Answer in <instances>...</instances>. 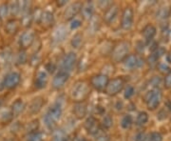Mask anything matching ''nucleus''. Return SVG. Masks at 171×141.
Wrapping results in <instances>:
<instances>
[{"instance_id": "f257e3e1", "label": "nucleus", "mask_w": 171, "mask_h": 141, "mask_svg": "<svg viewBox=\"0 0 171 141\" xmlns=\"http://www.w3.org/2000/svg\"><path fill=\"white\" fill-rule=\"evenodd\" d=\"M62 113H63V111H62V106L60 103H55L52 105L43 117V121L46 127L50 130L53 129L56 123L60 120Z\"/></svg>"}, {"instance_id": "f03ea898", "label": "nucleus", "mask_w": 171, "mask_h": 141, "mask_svg": "<svg viewBox=\"0 0 171 141\" xmlns=\"http://www.w3.org/2000/svg\"><path fill=\"white\" fill-rule=\"evenodd\" d=\"M130 50V44L127 41H122L118 43L111 51V59L115 63L123 62L128 55Z\"/></svg>"}, {"instance_id": "7ed1b4c3", "label": "nucleus", "mask_w": 171, "mask_h": 141, "mask_svg": "<svg viewBox=\"0 0 171 141\" xmlns=\"http://www.w3.org/2000/svg\"><path fill=\"white\" fill-rule=\"evenodd\" d=\"M144 100H146L147 106L148 110L154 111L159 107L161 100H162V93L158 89L151 90L147 92V94L144 95Z\"/></svg>"}, {"instance_id": "20e7f679", "label": "nucleus", "mask_w": 171, "mask_h": 141, "mask_svg": "<svg viewBox=\"0 0 171 141\" xmlns=\"http://www.w3.org/2000/svg\"><path fill=\"white\" fill-rule=\"evenodd\" d=\"M89 94V88L85 82H78L72 87L70 95L72 99H74L77 102H81L83 101L87 95Z\"/></svg>"}, {"instance_id": "39448f33", "label": "nucleus", "mask_w": 171, "mask_h": 141, "mask_svg": "<svg viewBox=\"0 0 171 141\" xmlns=\"http://www.w3.org/2000/svg\"><path fill=\"white\" fill-rule=\"evenodd\" d=\"M124 85V81L122 77H115L108 81L107 87L105 88V93L109 97H114V95L119 93Z\"/></svg>"}, {"instance_id": "423d86ee", "label": "nucleus", "mask_w": 171, "mask_h": 141, "mask_svg": "<svg viewBox=\"0 0 171 141\" xmlns=\"http://www.w3.org/2000/svg\"><path fill=\"white\" fill-rule=\"evenodd\" d=\"M76 61H77L76 54L72 53V52L68 53L67 54H65L63 56V58L61 59V63H60L61 70H63V72L69 74L72 70V69H73L74 65L76 64Z\"/></svg>"}, {"instance_id": "0eeeda50", "label": "nucleus", "mask_w": 171, "mask_h": 141, "mask_svg": "<svg viewBox=\"0 0 171 141\" xmlns=\"http://www.w3.org/2000/svg\"><path fill=\"white\" fill-rule=\"evenodd\" d=\"M134 21V11L131 7H126L123 11L121 17V27L124 30H130Z\"/></svg>"}, {"instance_id": "6e6552de", "label": "nucleus", "mask_w": 171, "mask_h": 141, "mask_svg": "<svg viewBox=\"0 0 171 141\" xmlns=\"http://www.w3.org/2000/svg\"><path fill=\"white\" fill-rule=\"evenodd\" d=\"M108 81H109V79H108V76L107 74H94V75L91 76L90 85L92 86L95 90L102 91V90H105V88L107 87Z\"/></svg>"}, {"instance_id": "1a4fd4ad", "label": "nucleus", "mask_w": 171, "mask_h": 141, "mask_svg": "<svg viewBox=\"0 0 171 141\" xmlns=\"http://www.w3.org/2000/svg\"><path fill=\"white\" fill-rule=\"evenodd\" d=\"M21 80V75L17 72H11L5 76L2 85L6 89H14L18 86Z\"/></svg>"}, {"instance_id": "9d476101", "label": "nucleus", "mask_w": 171, "mask_h": 141, "mask_svg": "<svg viewBox=\"0 0 171 141\" xmlns=\"http://www.w3.org/2000/svg\"><path fill=\"white\" fill-rule=\"evenodd\" d=\"M84 128L88 133L91 136H96L100 132V123L94 116H89L86 119L84 123Z\"/></svg>"}, {"instance_id": "9b49d317", "label": "nucleus", "mask_w": 171, "mask_h": 141, "mask_svg": "<svg viewBox=\"0 0 171 141\" xmlns=\"http://www.w3.org/2000/svg\"><path fill=\"white\" fill-rule=\"evenodd\" d=\"M124 68L129 69V70H133L136 68H140L143 66L144 60L141 58L140 56H138L136 54H129L126 57V59L124 61Z\"/></svg>"}, {"instance_id": "f8f14e48", "label": "nucleus", "mask_w": 171, "mask_h": 141, "mask_svg": "<svg viewBox=\"0 0 171 141\" xmlns=\"http://www.w3.org/2000/svg\"><path fill=\"white\" fill-rule=\"evenodd\" d=\"M82 6L83 4L80 2H75L70 4L64 11V18L66 20H72V19H74L75 16L81 11Z\"/></svg>"}, {"instance_id": "ddd939ff", "label": "nucleus", "mask_w": 171, "mask_h": 141, "mask_svg": "<svg viewBox=\"0 0 171 141\" xmlns=\"http://www.w3.org/2000/svg\"><path fill=\"white\" fill-rule=\"evenodd\" d=\"M35 39V33L34 31H26L22 34V35L20 36V39H19V45L20 47L25 50L29 47H31L32 43H34Z\"/></svg>"}, {"instance_id": "4468645a", "label": "nucleus", "mask_w": 171, "mask_h": 141, "mask_svg": "<svg viewBox=\"0 0 171 141\" xmlns=\"http://www.w3.org/2000/svg\"><path fill=\"white\" fill-rule=\"evenodd\" d=\"M69 78V74L63 72V70H59L54 75V77L52 78V87L56 90L63 88L66 83L68 82Z\"/></svg>"}, {"instance_id": "2eb2a0df", "label": "nucleus", "mask_w": 171, "mask_h": 141, "mask_svg": "<svg viewBox=\"0 0 171 141\" xmlns=\"http://www.w3.org/2000/svg\"><path fill=\"white\" fill-rule=\"evenodd\" d=\"M118 14H119V7H118V5L111 4L109 7L106 10V11H105L104 21L107 24L112 23L115 20V18L117 17Z\"/></svg>"}, {"instance_id": "dca6fc26", "label": "nucleus", "mask_w": 171, "mask_h": 141, "mask_svg": "<svg viewBox=\"0 0 171 141\" xmlns=\"http://www.w3.org/2000/svg\"><path fill=\"white\" fill-rule=\"evenodd\" d=\"M48 80H49L48 74L45 70H39V72H37L34 78V88L37 90L44 89L48 84Z\"/></svg>"}, {"instance_id": "f3484780", "label": "nucleus", "mask_w": 171, "mask_h": 141, "mask_svg": "<svg viewBox=\"0 0 171 141\" xmlns=\"http://www.w3.org/2000/svg\"><path fill=\"white\" fill-rule=\"evenodd\" d=\"M72 113H73L74 116L77 117L78 119L84 118L88 113V106L84 101L81 102H76L72 108Z\"/></svg>"}, {"instance_id": "a211bd4d", "label": "nucleus", "mask_w": 171, "mask_h": 141, "mask_svg": "<svg viewBox=\"0 0 171 141\" xmlns=\"http://www.w3.org/2000/svg\"><path fill=\"white\" fill-rule=\"evenodd\" d=\"M39 23H40L42 26H44L45 28H50L52 25L54 24V15L51 11H42V15L40 17V20H39Z\"/></svg>"}, {"instance_id": "6ab92c4d", "label": "nucleus", "mask_w": 171, "mask_h": 141, "mask_svg": "<svg viewBox=\"0 0 171 141\" xmlns=\"http://www.w3.org/2000/svg\"><path fill=\"white\" fill-rule=\"evenodd\" d=\"M44 104H45V99H44L42 97H38L34 98V99L32 100L31 103H30L29 112H30L31 114L38 113L39 112L41 111V109L43 108Z\"/></svg>"}, {"instance_id": "aec40b11", "label": "nucleus", "mask_w": 171, "mask_h": 141, "mask_svg": "<svg viewBox=\"0 0 171 141\" xmlns=\"http://www.w3.org/2000/svg\"><path fill=\"white\" fill-rule=\"evenodd\" d=\"M68 35L67 30L64 27H58L52 34V40L55 43H60L65 40L66 36Z\"/></svg>"}, {"instance_id": "412c9836", "label": "nucleus", "mask_w": 171, "mask_h": 141, "mask_svg": "<svg viewBox=\"0 0 171 141\" xmlns=\"http://www.w3.org/2000/svg\"><path fill=\"white\" fill-rule=\"evenodd\" d=\"M25 103L24 101L22 99H17L15 100L14 103H12L11 105V113L14 116H17V115H19L21 113H23V111L25 110Z\"/></svg>"}, {"instance_id": "4be33fe9", "label": "nucleus", "mask_w": 171, "mask_h": 141, "mask_svg": "<svg viewBox=\"0 0 171 141\" xmlns=\"http://www.w3.org/2000/svg\"><path fill=\"white\" fill-rule=\"evenodd\" d=\"M142 34L144 37V39H146L147 43H149L152 41V39L156 34V28L152 26V25H147V26L144 28Z\"/></svg>"}, {"instance_id": "5701e85b", "label": "nucleus", "mask_w": 171, "mask_h": 141, "mask_svg": "<svg viewBox=\"0 0 171 141\" xmlns=\"http://www.w3.org/2000/svg\"><path fill=\"white\" fill-rule=\"evenodd\" d=\"M82 14H83V16L87 19H89L93 16L94 15V11H95V9H94V5L92 2H87L86 4H84L82 6Z\"/></svg>"}, {"instance_id": "b1692460", "label": "nucleus", "mask_w": 171, "mask_h": 141, "mask_svg": "<svg viewBox=\"0 0 171 141\" xmlns=\"http://www.w3.org/2000/svg\"><path fill=\"white\" fill-rule=\"evenodd\" d=\"M19 29V24L18 21L15 19H11V20L8 21L5 26V30L8 34H15Z\"/></svg>"}, {"instance_id": "393cba45", "label": "nucleus", "mask_w": 171, "mask_h": 141, "mask_svg": "<svg viewBox=\"0 0 171 141\" xmlns=\"http://www.w3.org/2000/svg\"><path fill=\"white\" fill-rule=\"evenodd\" d=\"M169 15H170V9L167 7H163L158 11L156 17L157 19H159V20H164V19H166Z\"/></svg>"}, {"instance_id": "a878e982", "label": "nucleus", "mask_w": 171, "mask_h": 141, "mask_svg": "<svg viewBox=\"0 0 171 141\" xmlns=\"http://www.w3.org/2000/svg\"><path fill=\"white\" fill-rule=\"evenodd\" d=\"M43 140H44L43 133L38 131L28 133L27 138H26V141H43Z\"/></svg>"}, {"instance_id": "bb28decb", "label": "nucleus", "mask_w": 171, "mask_h": 141, "mask_svg": "<svg viewBox=\"0 0 171 141\" xmlns=\"http://www.w3.org/2000/svg\"><path fill=\"white\" fill-rule=\"evenodd\" d=\"M52 141H68V136L62 130H57L53 133Z\"/></svg>"}, {"instance_id": "cd10ccee", "label": "nucleus", "mask_w": 171, "mask_h": 141, "mask_svg": "<svg viewBox=\"0 0 171 141\" xmlns=\"http://www.w3.org/2000/svg\"><path fill=\"white\" fill-rule=\"evenodd\" d=\"M101 125L103 126V128H105L106 130L110 129L111 127L113 126V118L111 115L109 114H106L102 119V123Z\"/></svg>"}, {"instance_id": "c85d7f7f", "label": "nucleus", "mask_w": 171, "mask_h": 141, "mask_svg": "<svg viewBox=\"0 0 171 141\" xmlns=\"http://www.w3.org/2000/svg\"><path fill=\"white\" fill-rule=\"evenodd\" d=\"M132 123H133V121H132L131 115L127 114V115H124L121 120V127L124 130H127L131 126H132Z\"/></svg>"}, {"instance_id": "c756f323", "label": "nucleus", "mask_w": 171, "mask_h": 141, "mask_svg": "<svg viewBox=\"0 0 171 141\" xmlns=\"http://www.w3.org/2000/svg\"><path fill=\"white\" fill-rule=\"evenodd\" d=\"M148 121V114L146 112H141L137 115L136 118V124L138 126H143Z\"/></svg>"}, {"instance_id": "7c9ffc66", "label": "nucleus", "mask_w": 171, "mask_h": 141, "mask_svg": "<svg viewBox=\"0 0 171 141\" xmlns=\"http://www.w3.org/2000/svg\"><path fill=\"white\" fill-rule=\"evenodd\" d=\"M82 42H83V35L81 34H76L75 35H73V37H72L70 44L73 48L78 49L81 47Z\"/></svg>"}, {"instance_id": "2f4dec72", "label": "nucleus", "mask_w": 171, "mask_h": 141, "mask_svg": "<svg viewBox=\"0 0 171 141\" xmlns=\"http://www.w3.org/2000/svg\"><path fill=\"white\" fill-rule=\"evenodd\" d=\"M28 59V55L27 53H26L25 50H21L16 55V64L18 65H23L26 62H27Z\"/></svg>"}, {"instance_id": "473e14b6", "label": "nucleus", "mask_w": 171, "mask_h": 141, "mask_svg": "<svg viewBox=\"0 0 171 141\" xmlns=\"http://www.w3.org/2000/svg\"><path fill=\"white\" fill-rule=\"evenodd\" d=\"M32 21H34V14L31 12H27L22 16V24L25 27H29Z\"/></svg>"}, {"instance_id": "72a5a7b5", "label": "nucleus", "mask_w": 171, "mask_h": 141, "mask_svg": "<svg viewBox=\"0 0 171 141\" xmlns=\"http://www.w3.org/2000/svg\"><path fill=\"white\" fill-rule=\"evenodd\" d=\"M12 116H14V115H12V113H11V111H9V110L3 111L1 113H0V119H1L3 122L10 121Z\"/></svg>"}, {"instance_id": "f704fd0d", "label": "nucleus", "mask_w": 171, "mask_h": 141, "mask_svg": "<svg viewBox=\"0 0 171 141\" xmlns=\"http://www.w3.org/2000/svg\"><path fill=\"white\" fill-rule=\"evenodd\" d=\"M38 127H39V121L38 120H34V121H31V123H29L27 131H28L29 133H34V132H37Z\"/></svg>"}, {"instance_id": "c9c22d12", "label": "nucleus", "mask_w": 171, "mask_h": 141, "mask_svg": "<svg viewBox=\"0 0 171 141\" xmlns=\"http://www.w3.org/2000/svg\"><path fill=\"white\" fill-rule=\"evenodd\" d=\"M134 94V88L132 86L128 85L126 90H124V97L126 99H129L130 97H132Z\"/></svg>"}, {"instance_id": "e433bc0d", "label": "nucleus", "mask_w": 171, "mask_h": 141, "mask_svg": "<svg viewBox=\"0 0 171 141\" xmlns=\"http://www.w3.org/2000/svg\"><path fill=\"white\" fill-rule=\"evenodd\" d=\"M148 141H163V136L158 132H153L150 133Z\"/></svg>"}, {"instance_id": "4c0bfd02", "label": "nucleus", "mask_w": 171, "mask_h": 141, "mask_svg": "<svg viewBox=\"0 0 171 141\" xmlns=\"http://www.w3.org/2000/svg\"><path fill=\"white\" fill-rule=\"evenodd\" d=\"M0 57H1V63L2 64H8L10 59H11V54L8 52V51H4V52L1 54V55H0Z\"/></svg>"}, {"instance_id": "58836bf2", "label": "nucleus", "mask_w": 171, "mask_h": 141, "mask_svg": "<svg viewBox=\"0 0 171 141\" xmlns=\"http://www.w3.org/2000/svg\"><path fill=\"white\" fill-rule=\"evenodd\" d=\"M159 70L162 74H166V75H167L168 74L171 73L170 67L168 65H166V64H164V63H162V64H160V65H159Z\"/></svg>"}, {"instance_id": "ea45409f", "label": "nucleus", "mask_w": 171, "mask_h": 141, "mask_svg": "<svg viewBox=\"0 0 171 141\" xmlns=\"http://www.w3.org/2000/svg\"><path fill=\"white\" fill-rule=\"evenodd\" d=\"M81 25H82L81 20H79V19H77V18H74L70 21L69 27H70L71 30H77L78 28L81 27Z\"/></svg>"}, {"instance_id": "a19ab883", "label": "nucleus", "mask_w": 171, "mask_h": 141, "mask_svg": "<svg viewBox=\"0 0 171 141\" xmlns=\"http://www.w3.org/2000/svg\"><path fill=\"white\" fill-rule=\"evenodd\" d=\"M9 12V5L2 4L0 6V18H4Z\"/></svg>"}, {"instance_id": "79ce46f5", "label": "nucleus", "mask_w": 171, "mask_h": 141, "mask_svg": "<svg viewBox=\"0 0 171 141\" xmlns=\"http://www.w3.org/2000/svg\"><path fill=\"white\" fill-rule=\"evenodd\" d=\"M95 136H96V140H98V141H108V136H107L106 133H102L101 130H100L99 133L96 134Z\"/></svg>"}, {"instance_id": "37998d69", "label": "nucleus", "mask_w": 171, "mask_h": 141, "mask_svg": "<svg viewBox=\"0 0 171 141\" xmlns=\"http://www.w3.org/2000/svg\"><path fill=\"white\" fill-rule=\"evenodd\" d=\"M161 83H162V79L159 76H153V78L150 81V84L154 87H159L161 85Z\"/></svg>"}, {"instance_id": "c03bdc74", "label": "nucleus", "mask_w": 171, "mask_h": 141, "mask_svg": "<svg viewBox=\"0 0 171 141\" xmlns=\"http://www.w3.org/2000/svg\"><path fill=\"white\" fill-rule=\"evenodd\" d=\"M164 87L166 89H170L171 88V73L168 74L167 75H166V78H164Z\"/></svg>"}, {"instance_id": "a18cd8bd", "label": "nucleus", "mask_w": 171, "mask_h": 141, "mask_svg": "<svg viewBox=\"0 0 171 141\" xmlns=\"http://www.w3.org/2000/svg\"><path fill=\"white\" fill-rule=\"evenodd\" d=\"M46 70H47L49 73L52 74V73H54V70H56V66L52 62H50L46 65Z\"/></svg>"}, {"instance_id": "49530a36", "label": "nucleus", "mask_w": 171, "mask_h": 141, "mask_svg": "<svg viewBox=\"0 0 171 141\" xmlns=\"http://www.w3.org/2000/svg\"><path fill=\"white\" fill-rule=\"evenodd\" d=\"M146 139H147L146 133H139L136 134L134 141H146Z\"/></svg>"}, {"instance_id": "de8ad7c7", "label": "nucleus", "mask_w": 171, "mask_h": 141, "mask_svg": "<svg viewBox=\"0 0 171 141\" xmlns=\"http://www.w3.org/2000/svg\"><path fill=\"white\" fill-rule=\"evenodd\" d=\"M157 117H158V119L163 120V119H164V118L167 117V113L166 112V110H161V111L159 112V113L157 114Z\"/></svg>"}, {"instance_id": "09e8293b", "label": "nucleus", "mask_w": 171, "mask_h": 141, "mask_svg": "<svg viewBox=\"0 0 171 141\" xmlns=\"http://www.w3.org/2000/svg\"><path fill=\"white\" fill-rule=\"evenodd\" d=\"M73 141H89L87 138H86L85 136H77L74 137Z\"/></svg>"}, {"instance_id": "8fccbe9b", "label": "nucleus", "mask_w": 171, "mask_h": 141, "mask_svg": "<svg viewBox=\"0 0 171 141\" xmlns=\"http://www.w3.org/2000/svg\"><path fill=\"white\" fill-rule=\"evenodd\" d=\"M65 4H67V1H65V0H63L61 3H58L59 6H63V5H65Z\"/></svg>"}, {"instance_id": "3c124183", "label": "nucleus", "mask_w": 171, "mask_h": 141, "mask_svg": "<svg viewBox=\"0 0 171 141\" xmlns=\"http://www.w3.org/2000/svg\"><path fill=\"white\" fill-rule=\"evenodd\" d=\"M3 101H4V100H3V98H2V97H0V107L2 106V104H3Z\"/></svg>"}, {"instance_id": "603ef678", "label": "nucleus", "mask_w": 171, "mask_h": 141, "mask_svg": "<svg viewBox=\"0 0 171 141\" xmlns=\"http://www.w3.org/2000/svg\"><path fill=\"white\" fill-rule=\"evenodd\" d=\"M1 141H15V140H12V139L8 138V139H3V140H1Z\"/></svg>"}, {"instance_id": "864d4df0", "label": "nucleus", "mask_w": 171, "mask_h": 141, "mask_svg": "<svg viewBox=\"0 0 171 141\" xmlns=\"http://www.w3.org/2000/svg\"><path fill=\"white\" fill-rule=\"evenodd\" d=\"M170 55H171V53H170Z\"/></svg>"}]
</instances>
